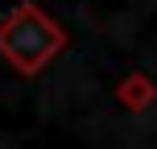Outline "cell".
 <instances>
[{
	"mask_svg": "<svg viewBox=\"0 0 157 149\" xmlns=\"http://www.w3.org/2000/svg\"><path fill=\"white\" fill-rule=\"evenodd\" d=\"M58 46H62V33L41 13H17L0 29V54L13 66H21V71H37Z\"/></svg>",
	"mask_w": 157,
	"mask_h": 149,
	"instance_id": "cell-1",
	"label": "cell"
}]
</instances>
